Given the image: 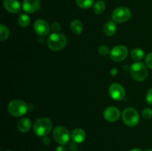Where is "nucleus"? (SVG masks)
<instances>
[{"label": "nucleus", "instance_id": "obj_10", "mask_svg": "<svg viewBox=\"0 0 152 151\" xmlns=\"http://www.w3.org/2000/svg\"><path fill=\"white\" fill-rule=\"evenodd\" d=\"M34 28L35 32L40 36H45L48 35L50 31L49 25L44 19H38L34 22Z\"/></svg>", "mask_w": 152, "mask_h": 151}, {"label": "nucleus", "instance_id": "obj_7", "mask_svg": "<svg viewBox=\"0 0 152 151\" xmlns=\"http://www.w3.org/2000/svg\"><path fill=\"white\" fill-rule=\"evenodd\" d=\"M132 16V12L127 7H119L116 8L112 13V19L114 22L123 23L129 20Z\"/></svg>", "mask_w": 152, "mask_h": 151}, {"label": "nucleus", "instance_id": "obj_11", "mask_svg": "<svg viewBox=\"0 0 152 151\" xmlns=\"http://www.w3.org/2000/svg\"><path fill=\"white\" fill-rule=\"evenodd\" d=\"M41 7L39 0H24L22 2V8L26 13H34L38 11Z\"/></svg>", "mask_w": 152, "mask_h": 151}, {"label": "nucleus", "instance_id": "obj_17", "mask_svg": "<svg viewBox=\"0 0 152 151\" xmlns=\"http://www.w3.org/2000/svg\"><path fill=\"white\" fill-rule=\"evenodd\" d=\"M116 32V25L113 22H108L104 27V33L108 36H111Z\"/></svg>", "mask_w": 152, "mask_h": 151}, {"label": "nucleus", "instance_id": "obj_29", "mask_svg": "<svg viewBox=\"0 0 152 151\" xmlns=\"http://www.w3.org/2000/svg\"><path fill=\"white\" fill-rule=\"evenodd\" d=\"M56 151H66V149L62 145H61V146H59L56 147Z\"/></svg>", "mask_w": 152, "mask_h": 151}, {"label": "nucleus", "instance_id": "obj_30", "mask_svg": "<svg viewBox=\"0 0 152 151\" xmlns=\"http://www.w3.org/2000/svg\"><path fill=\"white\" fill-rule=\"evenodd\" d=\"M130 151H142V150L141 149H140V148H133V149L131 150Z\"/></svg>", "mask_w": 152, "mask_h": 151}, {"label": "nucleus", "instance_id": "obj_13", "mask_svg": "<svg viewBox=\"0 0 152 151\" xmlns=\"http://www.w3.org/2000/svg\"><path fill=\"white\" fill-rule=\"evenodd\" d=\"M4 7L11 13H17L20 11V3L17 0H4Z\"/></svg>", "mask_w": 152, "mask_h": 151}, {"label": "nucleus", "instance_id": "obj_22", "mask_svg": "<svg viewBox=\"0 0 152 151\" xmlns=\"http://www.w3.org/2000/svg\"><path fill=\"white\" fill-rule=\"evenodd\" d=\"M9 34H10V31L7 27L4 25H0V40L1 41L6 40L9 36Z\"/></svg>", "mask_w": 152, "mask_h": 151}, {"label": "nucleus", "instance_id": "obj_21", "mask_svg": "<svg viewBox=\"0 0 152 151\" xmlns=\"http://www.w3.org/2000/svg\"><path fill=\"white\" fill-rule=\"evenodd\" d=\"M30 21H31V19L28 15L22 14L18 19V24L22 28H25V27L28 26V25L30 24Z\"/></svg>", "mask_w": 152, "mask_h": 151}, {"label": "nucleus", "instance_id": "obj_16", "mask_svg": "<svg viewBox=\"0 0 152 151\" xmlns=\"http://www.w3.org/2000/svg\"><path fill=\"white\" fill-rule=\"evenodd\" d=\"M71 30L74 34L80 35L83 30V23L77 19L72 21V22L71 23Z\"/></svg>", "mask_w": 152, "mask_h": 151}, {"label": "nucleus", "instance_id": "obj_4", "mask_svg": "<svg viewBox=\"0 0 152 151\" xmlns=\"http://www.w3.org/2000/svg\"><path fill=\"white\" fill-rule=\"evenodd\" d=\"M130 73L134 79L137 81H142L146 78L148 70L142 62H135L131 66Z\"/></svg>", "mask_w": 152, "mask_h": 151}, {"label": "nucleus", "instance_id": "obj_31", "mask_svg": "<svg viewBox=\"0 0 152 151\" xmlns=\"http://www.w3.org/2000/svg\"><path fill=\"white\" fill-rule=\"evenodd\" d=\"M145 151H152V150H151V149H150V150H145Z\"/></svg>", "mask_w": 152, "mask_h": 151}, {"label": "nucleus", "instance_id": "obj_3", "mask_svg": "<svg viewBox=\"0 0 152 151\" xmlns=\"http://www.w3.org/2000/svg\"><path fill=\"white\" fill-rule=\"evenodd\" d=\"M9 113L14 117H20L25 115L28 110V105L20 99H13L7 105Z\"/></svg>", "mask_w": 152, "mask_h": 151}, {"label": "nucleus", "instance_id": "obj_12", "mask_svg": "<svg viewBox=\"0 0 152 151\" xmlns=\"http://www.w3.org/2000/svg\"><path fill=\"white\" fill-rule=\"evenodd\" d=\"M120 112L118 108L115 107H108L104 111V117L107 121L114 122L117 121L120 118Z\"/></svg>", "mask_w": 152, "mask_h": 151}, {"label": "nucleus", "instance_id": "obj_15", "mask_svg": "<svg viewBox=\"0 0 152 151\" xmlns=\"http://www.w3.org/2000/svg\"><path fill=\"white\" fill-rule=\"evenodd\" d=\"M31 121L28 118H22L17 124V128L22 133H26L31 129Z\"/></svg>", "mask_w": 152, "mask_h": 151}, {"label": "nucleus", "instance_id": "obj_19", "mask_svg": "<svg viewBox=\"0 0 152 151\" xmlns=\"http://www.w3.org/2000/svg\"><path fill=\"white\" fill-rule=\"evenodd\" d=\"M131 56L134 61H140L144 57V51L140 48H136L132 50Z\"/></svg>", "mask_w": 152, "mask_h": 151}, {"label": "nucleus", "instance_id": "obj_18", "mask_svg": "<svg viewBox=\"0 0 152 151\" xmlns=\"http://www.w3.org/2000/svg\"><path fill=\"white\" fill-rule=\"evenodd\" d=\"M94 12L96 14H101L104 12L105 9V4L103 1L99 0L97 1L94 4Z\"/></svg>", "mask_w": 152, "mask_h": 151}, {"label": "nucleus", "instance_id": "obj_9", "mask_svg": "<svg viewBox=\"0 0 152 151\" xmlns=\"http://www.w3.org/2000/svg\"><path fill=\"white\" fill-rule=\"evenodd\" d=\"M109 94L113 99L116 101H121L125 98V90L120 84H113L109 87Z\"/></svg>", "mask_w": 152, "mask_h": 151}, {"label": "nucleus", "instance_id": "obj_24", "mask_svg": "<svg viewBox=\"0 0 152 151\" xmlns=\"http://www.w3.org/2000/svg\"><path fill=\"white\" fill-rule=\"evenodd\" d=\"M109 49L105 45H102L99 47V53L102 56H106V55H108L109 53Z\"/></svg>", "mask_w": 152, "mask_h": 151}, {"label": "nucleus", "instance_id": "obj_27", "mask_svg": "<svg viewBox=\"0 0 152 151\" xmlns=\"http://www.w3.org/2000/svg\"><path fill=\"white\" fill-rule=\"evenodd\" d=\"M146 102L148 105H152V88L148 91L146 95Z\"/></svg>", "mask_w": 152, "mask_h": 151}, {"label": "nucleus", "instance_id": "obj_26", "mask_svg": "<svg viewBox=\"0 0 152 151\" xmlns=\"http://www.w3.org/2000/svg\"><path fill=\"white\" fill-rule=\"evenodd\" d=\"M51 30L53 31V33H58V31L60 30V25L59 22H53L51 25Z\"/></svg>", "mask_w": 152, "mask_h": 151}, {"label": "nucleus", "instance_id": "obj_2", "mask_svg": "<svg viewBox=\"0 0 152 151\" xmlns=\"http://www.w3.org/2000/svg\"><path fill=\"white\" fill-rule=\"evenodd\" d=\"M53 127V123L49 118L42 117L36 121L34 125V131L39 137H45L49 134Z\"/></svg>", "mask_w": 152, "mask_h": 151}, {"label": "nucleus", "instance_id": "obj_1", "mask_svg": "<svg viewBox=\"0 0 152 151\" xmlns=\"http://www.w3.org/2000/svg\"><path fill=\"white\" fill-rule=\"evenodd\" d=\"M67 41V37L63 33H53L48 38L47 44L50 50L53 51H58L66 46Z\"/></svg>", "mask_w": 152, "mask_h": 151}, {"label": "nucleus", "instance_id": "obj_5", "mask_svg": "<svg viewBox=\"0 0 152 151\" xmlns=\"http://www.w3.org/2000/svg\"><path fill=\"white\" fill-rule=\"evenodd\" d=\"M123 121L126 125L134 127L139 123L140 116L137 111L134 108H126L122 113Z\"/></svg>", "mask_w": 152, "mask_h": 151}, {"label": "nucleus", "instance_id": "obj_6", "mask_svg": "<svg viewBox=\"0 0 152 151\" xmlns=\"http://www.w3.org/2000/svg\"><path fill=\"white\" fill-rule=\"evenodd\" d=\"M53 139L61 145H65L69 142L70 133L65 127L62 126H58L55 127L53 132Z\"/></svg>", "mask_w": 152, "mask_h": 151}, {"label": "nucleus", "instance_id": "obj_28", "mask_svg": "<svg viewBox=\"0 0 152 151\" xmlns=\"http://www.w3.org/2000/svg\"><path fill=\"white\" fill-rule=\"evenodd\" d=\"M42 143L44 144L45 145H48V144H50V139H49V138L45 137V138H44V139H43V140H42Z\"/></svg>", "mask_w": 152, "mask_h": 151}, {"label": "nucleus", "instance_id": "obj_20", "mask_svg": "<svg viewBox=\"0 0 152 151\" xmlns=\"http://www.w3.org/2000/svg\"><path fill=\"white\" fill-rule=\"evenodd\" d=\"M94 0H77V4L78 7L83 9H87L94 4Z\"/></svg>", "mask_w": 152, "mask_h": 151}, {"label": "nucleus", "instance_id": "obj_8", "mask_svg": "<svg viewBox=\"0 0 152 151\" xmlns=\"http://www.w3.org/2000/svg\"><path fill=\"white\" fill-rule=\"evenodd\" d=\"M128 49L123 45H117L110 52L111 59L114 62H122L128 56Z\"/></svg>", "mask_w": 152, "mask_h": 151}, {"label": "nucleus", "instance_id": "obj_32", "mask_svg": "<svg viewBox=\"0 0 152 151\" xmlns=\"http://www.w3.org/2000/svg\"><path fill=\"white\" fill-rule=\"evenodd\" d=\"M6 151H12V150H6Z\"/></svg>", "mask_w": 152, "mask_h": 151}, {"label": "nucleus", "instance_id": "obj_14", "mask_svg": "<svg viewBox=\"0 0 152 151\" xmlns=\"http://www.w3.org/2000/svg\"><path fill=\"white\" fill-rule=\"evenodd\" d=\"M86 132L81 128H77L71 133V139L76 143H82L86 139Z\"/></svg>", "mask_w": 152, "mask_h": 151}, {"label": "nucleus", "instance_id": "obj_23", "mask_svg": "<svg viewBox=\"0 0 152 151\" xmlns=\"http://www.w3.org/2000/svg\"><path fill=\"white\" fill-rule=\"evenodd\" d=\"M142 117L145 119H149L152 117V110L150 108H145L142 111Z\"/></svg>", "mask_w": 152, "mask_h": 151}, {"label": "nucleus", "instance_id": "obj_25", "mask_svg": "<svg viewBox=\"0 0 152 151\" xmlns=\"http://www.w3.org/2000/svg\"><path fill=\"white\" fill-rule=\"evenodd\" d=\"M145 64L148 68L152 69V53H149L145 58Z\"/></svg>", "mask_w": 152, "mask_h": 151}]
</instances>
